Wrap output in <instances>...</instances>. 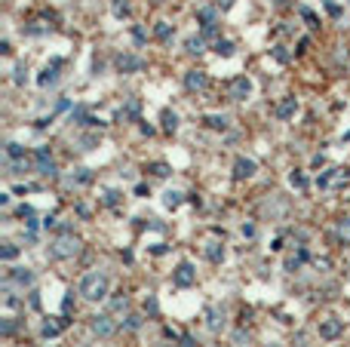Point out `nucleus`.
Listing matches in <instances>:
<instances>
[{"instance_id":"nucleus-1","label":"nucleus","mask_w":350,"mask_h":347,"mask_svg":"<svg viewBox=\"0 0 350 347\" xmlns=\"http://www.w3.org/2000/svg\"><path fill=\"white\" fill-rule=\"evenodd\" d=\"M108 289H111V283L101 271H92L80 280V295H83L86 301H104V298H108Z\"/></svg>"},{"instance_id":"nucleus-2","label":"nucleus","mask_w":350,"mask_h":347,"mask_svg":"<svg viewBox=\"0 0 350 347\" xmlns=\"http://www.w3.org/2000/svg\"><path fill=\"white\" fill-rule=\"evenodd\" d=\"M80 252V240L74 234H62V237H55L50 243V255L58 258V261H65V258H74Z\"/></svg>"},{"instance_id":"nucleus-3","label":"nucleus","mask_w":350,"mask_h":347,"mask_svg":"<svg viewBox=\"0 0 350 347\" xmlns=\"http://www.w3.org/2000/svg\"><path fill=\"white\" fill-rule=\"evenodd\" d=\"M89 329L99 335V338H111V335L117 332V320L111 314H99V317H92L89 320Z\"/></svg>"},{"instance_id":"nucleus-4","label":"nucleus","mask_w":350,"mask_h":347,"mask_svg":"<svg viewBox=\"0 0 350 347\" xmlns=\"http://www.w3.org/2000/svg\"><path fill=\"white\" fill-rule=\"evenodd\" d=\"M227 96L233 101H246L252 96V83H249V77H233L230 80V86H227Z\"/></svg>"},{"instance_id":"nucleus-5","label":"nucleus","mask_w":350,"mask_h":347,"mask_svg":"<svg viewBox=\"0 0 350 347\" xmlns=\"http://www.w3.org/2000/svg\"><path fill=\"white\" fill-rule=\"evenodd\" d=\"M341 332H344L341 320H335V317H325V320H320V338H325V341H335V338H341Z\"/></svg>"},{"instance_id":"nucleus-6","label":"nucleus","mask_w":350,"mask_h":347,"mask_svg":"<svg viewBox=\"0 0 350 347\" xmlns=\"http://www.w3.org/2000/svg\"><path fill=\"white\" fill-rule=\"evenodd\" d=\"M142 68H145V59H138V55H129V52L117 55V71L120 74H135V71H142Z\"/></svg>"},{"instance_id":"nucleus-7","label":"nucleus","mask_w":350,"mask_h":347,"mask_svg":"<svg viewBox=\"0 0 350 347\" xmlns=\"http://www.w3.org/2000/svg\"><path fill=\"white\" fill-rule=\"evenodd\" d=\"M172 280H175V286H194V280H197V271H194V264H191V261H181L178 268H175Z\"/></svg>"},{"instance_id":"nucleus-8","label":"nucleus","mask_w":350,"mask_h":347,"mask_svg":"<svg viewBox=\"0 0 350 347\" xmlns=\"http://www.w3.org/2000/svg\"><path fill=\"white\" fill-rule=\"evenodd\" d=\"M34 166H37L40 175H55V163H52V154L46 151V148H40L37 154H34Z\"/></svg>"},{"instance_id":"nucleus-9","label":"nucleus","mask_w":350,"mask_h":347,"mask_svg":"<svg viewBox=\"0 0 350 347\" xmlns=\"http://www.w3.org/2000/svg\"><path fill=\"white\" fill-rule=\"evenodd\" d=\"M255 169H258V166H255V160H249V157H237V160H233V178H252L255 175Z\"/></svg>"},{"instance_id":"nucleus-10","label":"nucleus","mask_w":350,"mask_h":347,"mask_svg":"<svg viewBox=\"0 0 350 347\" xmlns=\"http://www.w3.org/2000/svg\"><path fill=\"white\" fill-rule=\"evenodd\" d=\"M184 86H188L191 92H203V89L209 86L206 71H188V74H184Z\"/></svg>"},{"instance_id":"nucleus-11","label":"nucleus","mask_w":350,"mask_h":347,"mask_svg":"<svg viewBox=\"0 0 350 347\" xmlns=\"http://www.w3.org/2000/svg\"><path fill=\"white\" fill-rule=\"evenodd\" d=\"M6 280L16 283V286H31V283H34V271H31V268H16V271L6 273Z\"/></svg>"},{"instance_id":"nucleus-12","label":"nucleus","mask_w":350,"mask_h":347,"mask_svg":"<svg viewBox=\"0 0 350 347\" xmlns=\"http://www.w3.org/2000/svg\"><path fill=\"white\" fill-rule=\"evenodd\" d=\"M295 111H298V101L295 99H283L276 105V117L279 120H289V117H295Z\"/></svg>"},{"instance_id":"nucleus-13","label":"nucleus","mask_w":350,"mask_h":347,"mask_svg":"<svg viewBox=\"0 0 350 347\" xmlns=\"http://www.w3.org/2000/svg\"><path fill=\"white\" fill-rule=\"evenodd\" d=\"M62 329H65V320H46L40 332H43V338H55Z\"/></svg>"},{"instance_id":"nucleus-14","label":"nucleus","mask_w":350,"mask_h":347,"mask_svg":"<svg viewBox=\"0 0 350 347\" xmlns=\"http://www.w3.org/2000/svg\"><path fill=\"white\" fill-rule=\"evenodd\" d=\"M335 237H338V240H341V243H344V246H347V243H350V215H344V218H341V222H338V224H335Z\"/></svg>"},{"instance_id":"nucleus-15","label":"nucleus","mask_w":350,"mask_h":347,"mask_svg":"<svg viewBox=\"0 0 350 347\" xmlns=\"http://www.w3.org/2000/svg\"><path fill=\"white\" fill-rule=\"evenodd\" d=\"M203 123L209 126V129H227V117H225V114H206Z\"/></svg>"},{"instance_id":"nucleus-16","label":"nucleus","mask_w":350,"mask_h":347,"mask_svg":"<svg viewBox=\"0 0 350 347\" xmlns=\"http://www.w3.org/2000/svg\"><path fill=\"white\" fill-rule=\"evenodd\" d=\"M160 123H163V129H166V132H175V129H178V117H175L172 111H163V114H160Z\"/></svg>"},{"instance_id":"nucleus-17","label":"nucleus","mask_w":350,"mask_h":347,"mask_svg":"<svg viewBox=\"0 0 350 347\" xmlns=\"http://www.w3.org/2000/svg\"><path fill=\"white\" fill-rule=\"evenodd\" d=\"M154 37L157 40H172V25H169V22H157V25H154Z\"/></svg>"},{"instance_id":"nucleus-18","label":"nucleus","mask_w":350,"mask_h":347,"mask_svg":"<svg viewBox=\"0 0 350 347\" xmlns=\"http://www.w3.org/2000/svg\"><path fill=\"white\" fill-rule=\"evenodd\" d=\"M163 206H166V209H178V206H181V194L178 191H166V194H163Z\"/></svg>"},{"instance_id":"nucleus-19","label":"nucleus","mask_w":350,"mask_h":347,"mask_svg":"<svg viewBox=\"0 0 350 347\" xmlns=\"http://www.w3.org/2000/svg\"><path fill=\"white\" fill-rule=\"evenodd\" d=\"M221 322H225V314L212 307V310L206 314V326H209V329H221Z\"/></svg>"},{"instance_id":"nucleus-20","label":"nucleus","mask_w":350,"mask_h":347,"mask_svg":"<svg viewBox=\"0 0 350 347\" xmlns=\"http://www.w3.org/2000/svg\"><path fill=\"white\" fill-rule=\"evenodd\" d=\"M289 184H292V188H298V191H304L307 188V178H304V172H292V175H289Z\"/></svg>"},{"instance_id":"nucleus-21","label":"nucleus","mask_w":350,"mask_h":347,"mask_svg":"<svg viewBox=\"0 0 350 347\" xmlns=\"http://www.w3.org/2000/svg\"><path fill=\"white\" fill-rule=\"evenodd\" d=\"M304 258H307V252H304V249H301L298 255H289V258H286V271H298V264L304 261Z\"/></svg>"},{"instance_id":"nucleus-22","label":"nucleus","mask_w":350,"mask_h":347,"mask_svg":"<svg viewBox=\"0 0 350 347\" xmlns=\"http://www.w3.org/2000/svg\"><path fill=\"white\" fill-rule=\"evenodd\" d=\"M55 68H58V62H55L52 68H46V71H43V77H40V86H50V83H55V80H58Z\"/></svg>"},{"instance_id":"nucleus-23","label":"nucleus","mask_w":350,"mask_h":347,"mask_svg":"<svg viewBox=\"0 0 350 347\" xmlns=\"http://www.w3.org/2000/svg\"><path fill=\"white\" fill-rule=\"evenodd\" d=\"M19 255V246H13V243H3V249H0V258L3 261H13Z\"/></svg>"},{"instance_id":"nucleus-24","label":"nucleus","mask_w":350,"mask_h":347,"mask_svg":"<svg viewBox=\"0 0 350 347\" xmlns=\"http://www.w3.org/2000/svg\"><path fill=\"white\" fill-rule=\"evenodd\" d=\"M197 19L203 22V28H209V25H212V22H215V13H212V9H209V6H203L200 13H197Z\"/></svg>"},{"instance_id":"nucleus-25","label":"nucleus","mask_w":350,"mask_h":347,"mask_svg":"<svg viewBox=\"0 0 350 347\" xmlns=\"http://www.w3.org/2000/svg\"><path fill=\"white\" fill-rule=\"evenodd\" d=\"M6 157H9V160H22V157H25V151H22V145L9 142V145H6Z\"/></svg>"},{"instance_id":"nucleus-26","label":"nucleus","mask_w":350,"mask_h":347,"mask_svg":"<svg viewBox=\"0 0 350 347\" xmlns=\"http://www.w3.org/2000/svg\"><path fill=\"white\" fill-rule=\"evenodd\" d=\"M206 255H209V261H221V258H225V249H221L218 243H212V246L206 249Z\"/></svg>"},{"instance_id":"nucleus-27","label":"nucleus","mask_w":350,"mask_h":347,"mask_svg":"<svg viewBox=\"0 0 350 347\" xmlns=\"http://www.w3.org/2000/svg\"><path fill=\"white\" fill-rule=\"evenodd\" d=\"M138 326H142V317H135V314H129V317L123 320V329H126V332H135Z\"/></svg>"},{"instance_id":"nucleus-28","label":"nucleus","mask_w":350,"mask_h":347,"mask_svg":"<svg viewBox=\"0 0 350 347\" xmlns=\"http://www.w3.org/2000/svg\"><path fill=\"white\" fill-rule=\"evenodd\" d=\"M215 52H218V55H233V43H230V40H218V43H215Z\"/></svg>"},{"instance_id":"nucleus-29","label":"nucleus","mask_w":350,"mask_h":347,"mask_svg":"<svg viewBox=\"0 0 350 347\" xmlns=\"http://www.w3.org/2000/svg\"><path fill=\"white\" fill-rule=\"evenodd\" d=\"M89 169H77V175H71V184H89Z\"/></svg>"},{"instance_id":"nucleus-30","label":"nucleus","mask_w":350,"mask_h":347,"mask_svg":"<svg viewBox=\"0 0 350 347\" xmlns=\"http://www.w3.org/2000/svg\"><path fill=\"white\" fill-rule=\"evenodd\" d=\"M203 46H206V37H194L188 40V52H203Z\"/></svg>"},{"instance_id":"nucleus-31","label":"nucleus","mask_w":350,"mask_h":347,"mask_svg":"<svg viewBox=\"0 0 350 347\" xmlns=\"http://www.w3.org/2000/svg\"><path fill=\"white\" fill-rule=\"evenodd\" d=\"M126 307H129V298H111V310H126Z\"/></svg>"},{"instance_id":"nucleus-32","label":"nucleus","mask_w":350,"mask_h":347,"mask_svg":"<svg viewBox=\"0 0 350 347\" xmlns=\"http://www.w3.org/2000/svg\"><path fill=\"white\" fill-rule=\"evenodd\" d=\"M0 332H3L6 338H9V335L16 332V320H13V317H6V320H3V326H0Z\"/></svg>"},{"instance_id":"nucleus-33","label":"nucleus","mask_w":350,"mask_h":347,"mask_svg":"<svg viewBox=\"0 0 350 347\" xmlns=\"http://www.w3.org/2000/svg\"><path fill=\"white\" fill-rule=\"evenodd\" d=\"M150 169H154V175H169V166L166 163H154Z\"/></svg>"},{"instance_id":"nucleus-34","label":"nucleus","mask_w":350,"mask_h":347,"mask_svg":"<svg viewBox=\"0 0 350 347\" xmlns=\"http://www.w3.org/2000/svg\"><path fill=\"white\" fill-rule=\"evenodd\" d=\"M117 200H120V194H117V191H108V194H104V203H108V206H114Z\"/></svg>"},{"instance_id":"nucleus-35","label":"nucleus","mask_w":350,"mask_h":347,"mask_svg":"<svg viewBox=\"0 0 350 347\" xmlns=\"http://www.w3.org/2000/svg\"><path fill=\"white\" fill-rule=\"evenodd\" d=\"M114 13H117V16H126L129 9H126V3H114Z\"/></svg>"},{"instance_id":"nucleus-36","label":"nucleus","mask_w":350,"mask_h":347,"mask_svg":"<svg viewBox=\"0 0 350 347\" xmlns=\"http://www.w3.org/2000/svg\"><path fill=\"white\" fill-rule=\"evenodd\" d=\"M301 16H304V19L310 22V25H317V16H313V13H310V9H301Z\"/></svg>"},{"instance_id":"nucleus-37","label":"nucleus","mask_w":350,"mask_h":347,"mask_svg":"<svg viewBox=\"0 0 350 347\" xmlns=\"http://www.w3.org/2000/svg\"><path fill=\"white\" fill-rule=\"evenodd\" d=\"M80 145H83V148H89V145H96V135H83V138H80Z\"/></svg>"},{"instance_id":"nucleus-38","label":"nucleus","mask_w":350,"mask_h":347,"mask_svg":"<svg viewBox=\"0 0 350 347\" xmlns=\"http://www.w3.org/2000/svg\"><path fill=\"white\" fill-rule=\"evenodd\" d=\"M181 347H197V344H194V338H188V335H184V338H181Z\"/></svg>"},{"instance_id":"nucleus-39","label":"nucleus","mask_w":350,"mask_h":347,"mask_svg":"<svg viewBox=\"0 0 350 347\" xmlns=\"http://www.w3.org/2000/svg\"><path fill=\"white\" fill-rule=\"evenodd\" d=\"M267 347H279V344H267Z\"/></svg>"}]
</instances>
